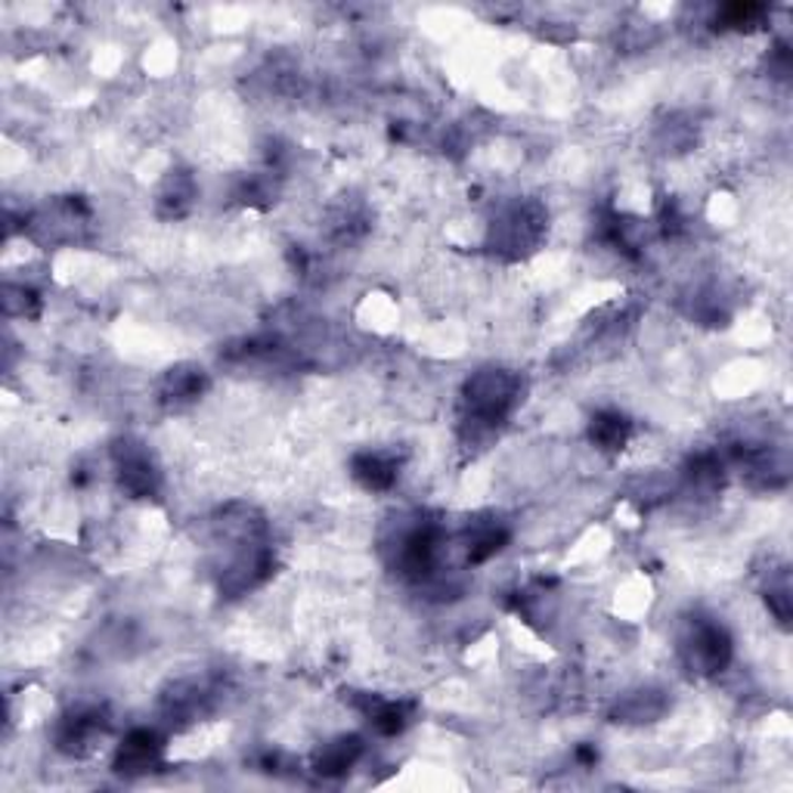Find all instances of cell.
<instances>
[{
    "label": "cell",
    "mask_w": 793,
    "mask_h": 793,
    "mask_svg": "<svg viewBox=\"0 0 793 793\" xmlns=\"http://www.w3.org/2000/svg\"><path fill=\"white\" fill-rule=\"evenodd\" d=\"M192 196H196L192 180H189L186 174H174V177H168L165 189L158 192V208H162V214H165V218H180V214L189 211Z\"/></svg>",
    "instance_id": "12"
},
{
    "label": "cell",
    "mask_w": 793,
    "mask_h": 793,
    "mask_svg": "<svg viewBox=\"0 0 793 793\" xmlns=\"http://www.w3.org/2000/svg\"><path fill=\"white\" fill-rule=\"evenodd\" d=\"M508 542V530L506 527H499V524H487V527H477L474 533H469V561L472 564H481V561H487L493 558L503 546Z\"/></svg>",
    "instance_id": "13"
},
{
    "label": "cell",
    "mask_w": 793,
    "mask_h": 793,
    "mask_svg": "<svg viewBox=\"0 0 793 793\" xmlns=\"http://www.w3.org/2000/svg\"><path fill=\"white\" fill-rule=\"evenodd\" d=\"M682 658L692 673L716 675L723 673L731 660V639L719 624L709 620H694L689 636L682 639Z\"/></svg>",
    "instance_id": "2"
},
{
    "label": "cell",
    "mask_w": 793,
    "mask_h": 793,
    "mask_svg": "<svg viewBox=\"0 0 793 793\" xmlns=\"http://www.w3.org/2000/svg\"><path fill=\"white\" fill-rule=\"evenodd\" d=\"M162 760V741L150 728H134L119 747L115 769L121 775H146Z\"/></svg>",
    "instance_id": "5"
},
{
    "label": "cell",
    "mask_w": 793,
    "mask_h": 793,
    "mask_svg": "<svg viewBox=\"0 0 793 793\" xmlns=\"http://www.w3.org/2000/svg\"><path fill=\"white\" fill-rule=\"evenodd\" d=\"M397 474H400V462L388 453H360L354 459V477L366 489L394 487Z\"/></svg>",
    "instance_id": "10"
},
{
    "label": "cell",
    "mask_w": 793,
    "mask_h": 793,
    "mask_svg": "<svg viewBox=\"0 0 793 793\" xmlns=\"http://www.w3.org/2000/svg\"><path fill=\"white\" fill-rule=\"evenodd\" d=\"M629 419L617 409H605L598 412L590 425V438L598 450H624V443L629 440Z\"/></svg>",
    "instance_id": "11"
},
{
    "label": "cell",
    "mask_w": 793,
    "mask_h": 793,
    "mask_svg": "<svg viewBox=\"0 0 793 793\" xmlns=\"http://www.w3.org/2000/svg\"><path fill=\"white\" fill-rule=\"evenodd\" d=\"M521 382L506 370L474 372L462 394V431L469 440H487L518 404Z\"/></svg>",
    "instance_id": "1"
},
{
    "label": "cell",
    "mask_w": 793,
    "mask_h": 793,
    "mask_svg": "<svg viewBox=\"0 0 793 793\" xmlns=\"http://www.w3.org/2000/svg\"><path fill=\"white\" fill-rule=\"evenodd\" d=\"M363 757V741L356 735H344L338 741L326 744L317 760H313V772L322 778H338L344 772H351L356 766V760Z\"/></svg>",
    "instance_id": "8"
},
{
    "label": "cell",
    "mask_w": 793,
    "mask_h": 793,
    "mask_svg": "<svg viewBox=\"0 0 793 793\" xmlns=\"http://www.w3.org/2000/svg\"><path fill=\"white\" fill-rule=\"evenodd\" d=\"M115 472H119L121 489L136 499L153 496L158 489V469L153 465L150 453L134 440H121L115 447Z\"/></svg>",
    "instance_id": "4"
},
{
    "label": "cell",
    "mask_w": 793,
    "mask_h": 793,
    "mask_svg": "<svg viewBox=\"0 0 793 793\" xmlns=\"http://www.w3.org/2000/svg\"><path fill=\"white\" fill-rule=\"evenodd\" d=\"M660 713H663V701H660L658 692H636L629 701H624L617 707V716L624 723H648V719H654Z\"/></svg>",
    "instance_id": "14"
},
{
    "label": "cell",
    "mask_w": 793,
    "mask_h": 793,
    "mask_svg": "<svg viewBox=\"0 0 793 793\" xmlns=\"http://www.w3.org/2000/svg\"><path fill=\"white\" fill-rule=\"evenodd\" d=\"M205 385H208V378L199 366H174L165 372V378L158 385V397H162V404L177 409V406L192 404L196 397H202Z\"/></svg>",
    "instance_id": "7"
},
{
    "label": "cell",
    "mask_w": 793,
    "mask_h": 793,
    "mask_svg": "<svg viewBox=\"0 0 793 793\" xmlns=\"http://www.w3.org/2000/svg\"><path fill=\"white\" fill-rule=\"evenodd\" d=\"M102 728H106V719L97 709H81V713H71L59 723L56 744H59V750L81 757L87 747L97 741V735H102Z\"/></svg>",
    "instance_id": "6"
},
{
    "label": "cell",
    "mask_w": 793,
    "mask_h": 793,
    "mask_svg": "<svg viewBox=\"0 0 793 793\" xmlns=\"http://www.w3.org/2000/svg\"><path fill=\"white\" fill-rule=\"evenodd\" d=\"M542 223L546 214L540 211V205H511L493 223V245L499 252L521 254V249H530L540 239Z\"/></svg>",
    "instance_id": "3"
},
{
    "label": "cell",
    "mask_w": 793,
    "mask_h": 793,
    "mask_svg": "<svg viewBox=\"0 0 793 793\" xmlns=\"http://www.w3.org/2000/svg\"><path fill=\"white\" fill-rule=\"evenodd\" d=\"M360 709L366 713L372 728H375L378 735H385V738L400 735V731L409 726V719H412V707H409V704H404V701H372V694L363 697Z\"/></svg>",
    "instance_id": "9"
}]
</instances>
